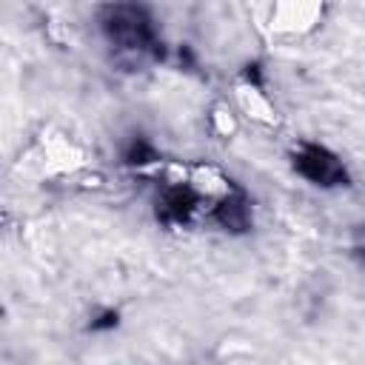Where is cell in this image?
Listing matches in <instances>:
<instances>
[{
    "mask_svg": "<svg viewBox=\"0 0 365 365\" xmlns=\"http://www.w3.org/2000/svg\"><path fill=\"white\" fill-rule=\"evenodd\" d=\"M97 23H100L106 43L111 46V51L120 60H128L137 66L145 60H163V54H165L163 40L157 37L148 9L140 6L137 0L106 3L97 14Z\"/></svg>",
    "mask_w": 365,
    "mask_h": 365,
    "instance_id": "cell-1",
    "label": "cell"
},
{
    "mask_svg": "<svg viewBox=\"0 0 365 365\" xmlns=\"http://www.w3.org/2000/svg\"><path fill=\"white\" fill-rule=\"evenodd\" d=\"M291 163L299 177H305L319 188H339L351 182V174L342 165V160L319 143H299L291 154Z\"/></svg>",
    "mask_w": 365,
    "mask_h": 365,
    "instance_id": "cell-2",
    "label": "cell"
},
{
    "mask_svg": "<svg viewBox=\"0 0 365 365\" xmlns=\"http://www.w3.org/2000/svg\"><path fill=\"white\" fill-rule=\"evenodd\" d=\"M211 217L220 228L231 231V234H245L254 225V214H251V202L245 197V191L231 188L225 197L217 200V205L211 208Z\"/></svg>",
    "mask_w": 365,
    "mask_h": 365,
    "instance_id": "cell-3",
    "label": "cell"
},
{
    "mask_svg": "<svg viewBox=\"0 0 365 365\" xmlns=\"http://www.w3.org/2000/svg\"><path fill=\"white\" fill-rule=\"evenodd\" d=\"M200 205V197L188 185H168L157 197V220L165 225H185Z\"/></svg>",
    "mask_w": 365,
    "mask_h": 365,
    "instance_id": "cell-4",
    "label": "cell"
},
{
    "mask_svg": "<svg viewBox=\"0 0 365 365\" xmlns=\"http://www.w3.org/2000/svg\"><path fill=\"white\" fill-rule=\"evenodd\" d=\"M154 160H157V151L140 137L125 148V163H131V165H145V163H154Z\"/></svg>",
    "mask_w": 365,
    "mask_h": 365,
    "instance_id": "cell-5",
    "label": "cell"
},
{
    "mask_svg": "<svg viewBox=\"0 0 365 365\" xmlns=\"http://www.w3.org/2000/svg\"><path fill=\"white\" fill-rule=\"evenodd\" d=\"M117 325V314L114 311H106L97 322H91V331H100V328H114Z\"/></svg>",
    "mask_w": 365,
    "mask_h": 365,
    "instance_id": "cell-6",
    "label": "cell"
}]
</instances>
